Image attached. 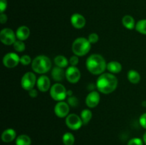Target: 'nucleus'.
I'll return each instance as SVG.
<instances>
[{
	"label": "nucleus",
	"instance_id": "1",
	"mask_svg": "<svg viewBox=\"0 0 146 145\" xmlns=\"http://www.w3.org/2000/svg\"><path fill=\"white\" fill-rule=\"evenodd\" d=\"M97 89L103 94H110L115 90L118 86V79L111 72H104L100 75L96 84Z\"/></svg>",
	"mask_w": 146,
	"mask_h": 145
},
{
	"label": "nucleus",
	"instance_id": "2",
	"mask_svg": "<svg viewBox=\"0 0 146 145\" xmlns=\"http://www.w3.org/2000/svg\"><path fill=\"white\" fill-rule=\"evenodd\" d=\"M87 70L95 75H101L107 69V63L105 58L100 54L94 53L88 57L86 61Z\"/></svg>",
	"mask_w": 146,
	"mask_h": 145
},
{
	"label": "nucleus",
	"instance_id": "3",
	"mask_svg": "<svg viewBox=\"0 0 146 145\" xmlns=\"http://www.w3.org/2000/svg\"><path fill=\"white\" fill-rule=\"evenodd\" d=\"M51 59L48 56L44 55H40L36 57L31 62V68L35 72L44 75L51 70Z\"/></svg>",
	"mask_w": 146,
	"mask_h": 145
},
{
	"label": "nucleus",
	"instance_id": "4",
	"mask_svg": "<svg viewBox=\"0 0 146 145\" xmlns=\"http://www.w3.org/2000/svg\"><path fill=\"white\" fill-rule=\"evenodd\" d=\"M91 48V44L88 38L84 37H78L74 40L72 44V51L74 55L78 56H84L90 51Z\"/></svg>",
	"mask_w": 146,
	"mask_h": 145
},
{
	"label": "nucleus",
	"instance_id": "5",
	"mask_svg": "<svg viewBox=\"0 0 146 145\" xmlns=\"http://www.w3.org/2000/svg\"><path fill=\"white\" fill-rule=\"evenodd\" d=\"M50 95L56 101H64L67 97V90L65 86L61 83H55L51 87Z\"/></svg>",
	"mask_w": 146,
	"mask_h": 145
},
{
	"label": "nucleus",
	"instance_id": "6",
	"mask_svg": "<svg viewBox=\"0 0 146 145\" xmlns=\"http://www.w3.org/2000/svg\"><path fill=\"white\" fill-rule=\"evenodd\" d=\"M36 77L33 72H27L22 76L21 80V88L27 91H29L30 90L34 88V85L36 82Z\"/></svg>",
	"mask_w": 146,
	"mask_h": 145
},
{
	"label": "nucleus",
	"instance_id": "7",
	"mask_svg": "<svg viewBox=\"0 0 146 145\" xmlns=\"http://www.w3.org/2000/svg\"><path fill=\"white\" fill-rule=\"evenodd\" d=\"M17 38L16 33L11 28H3L0 32V41L6 45H11L15 43Z\"/></svg>",
	"mask_w": 146,
	"mask_h": 145
},
{
	"label": "nucleus",
	"instance_id": "8",
	"mask_svg": "<svg viewBox=\"0 0 146 145\" xmlns=\"http://www.w3.org/2000/svg\"><path fill=\"white\" fill-rule=\"evenodd\" d=\"M66 125L71 130H78L84 124L81 117L76 114H69L66 117Z\"/></svg>",
	"mask_w": 146,
	"mask_h": 145
},
{
	"label": "nucleus",
	"instance_id": "9",
	"mask_svg": "<svg viewBox=\"0 0 146 145\" xmlns=\"http://www.w3.org/2000/svg\"><path fill=\"white\" fill-rule=\"evenodd\" d=\"M2 62L6 68H14L20 63V57L16 53H8L4 55Z\"/></svg>",
	"mask_w": 146,
	"mask_h": 145
},
{
	"label": "nucleus",
	"instance_id": "10",
	"mask_svg": "<svg viewBox=\"0 0 146 145\" xmlns=\"http://www.w3.org/2000/svg\"><path fill=\"white\" fill-rule=\"evenodd\" d=\"M66 72V78L71 83H76L81 79V72L76 66H69Z\"/></svg>",
	"mask_w": 146,
	"mask_h": 145
},
{
	"label": "nucleus",
	"instance_id": "11",
	"mask_svg": "<svg viewBox=\"0 0 146 145\" xmlns=\"http://www.w3.org/2000/svg\"><path fill=\"white\" fill-rule=\"evenodd\" d=\"M70 106L68 102L64 101H59L56 104L54 107V113L60 118L66 117L69 115Z\"/></svg>",
	"mask_w": 146,
	"mask_h": 145
},
{
	"label": "nucleus",
	"instance_id": "12",
	"mask_svg": "<svg viewBox=\"0 0 146 145\" xmlns=\"http://www.w3.org/2000/svg\"><path fill=\"white\" fill-rule=\"evenodd\" d=\"M100 100L99 92L95 90L91 91L86 98V104L89 108H94L99 104Z\"/></svg>",
	"mask_w": 146,
	"mask_h": 145
},
{
	"label": "nucleus",
	"instance_id": "13",
	"mask_svg": "<svg viewBox=\"0 0 146 145\" xmlns=\"http://www.w3.org/2000/svg\"><path fill=\"white\" fill-rule=\"evenodd\" d=\"M36 85L38 90L41 92H47L51 89V80L49 78L45 75H42L37 79Z\"/></svg>",
	"mask_w": 146,
	"mask_h": 145
},
{
	"label": "nucleus",
	"instance_id": "14",
	"mask_svg": "<svg viewBox=\"0 0 146 145\" xmlns=\"http://www.w3.org/2000/svg\"><path fill=\"white\" fill-rule=\"evenodd\" d=\"M71 23L75 28L81 29L85 26L86 21V18L84 16L78 14V13H76L71 16Z\"/></svg>",
	"mask_w": 146,
	"mask_h": 145
},
{
	"label": "nucleus",
	"instance_id": "15",
	"mask_svg": "<svg viewBox=\"0 0 146 145\" xmlns=\"http://www.w3.org/2000/svg\"><path fill=\"white\" fill-rule=\"evenodd\" d=\"M17 139V132L14 129L9 128L1 134V140L5 143H9Z\"/></svg>",
	"mask_w": 146,
	"mask_h": 145
},
{
	"label": "nucleus",
	"instance_id": "16",
	"mask_svg": "<svg viewBox=\"0 0 146 145\" xmlns=\"http://www.w3.org/2000/svg\"><path fill=\"white\" fill-rule=\"evenodd\" d=\"M16 36L18 40L20 41H25L29 37L30 29L27 26H21L19 27L16 31Z\"/></svg>",
	"mask_w": 146,
	"mask_h": 145
},
{
	"label": "nucleus",
	"instance_id": "17",
	"mask_svg": "<svg viewBox=\"0 0 146 145\" xmlns=\"http://www.w3.org/2000/svg\"><path fill=\"white\" fill-rule=\"evenodd\" d=\"M51 76H52V78L54 80L57 81V82H60V81H62L64 78H66V72H64L62 68L56 66L52 68Z\"/></svg>",
	"mask_w": 146,
	"mask_h": 145
},
{
	"label": "nucleus",
	"instance_id": "18",
	"mask_svg": "<svg viewBox=\"0 0 146 145\" xmlns=\"http://www.w3.org/2000/svg\"><path fill=\"white\" fill-rule=\"evenodd\" d=\"M107 70L111 73L117 74L122 71V65L119 62H118V61H110L107 64Z\"/></svg>",
	"mask_w": 146,
	"mask_h": 145
},
{
	"label": "nucleus",
	"instance_id": "19",
	"mask_svg": "<svg viewBox=\"0 0 146 145\" xmlns=\"http://www.w3.org/2000/svg\"><path fill=\"white\" fill-rule=\"evenodd\" d=\"M122 24L125 28L129 30H132L135 28V25H136L135 22V19L131 15L124 16L122 18Z\"/></svg>",
	"mask_w": 146,
	"mask_h": 145
},
{
	"label": "nucleus",
	"instance_id": "20",
	"mask_svg": "<svg viewBox=\"0 0 146 145\" xmlns=\"http://www.w3.org/2000/svg\"><path fill=\"white\" fill-rule=\"evenodd\" d=\"M127 77L129 82L133 84H138L141 80V75L135 70H130L127 74Z\"/></svg>",
	"mask_w": 146,
	"mask_h": 145
},
{
	"label": "nucleus",
	"instance_id": "21",
	"mask_svg": "<svg viewBox=\"0 0 146 145\" xmlns=\"http://www.w3.org/2000/svg\"><path fill=\"white\" fill-rule=\"evenodd\" d=\"M68 63H69V61L64 55H58L54 58V63H55L56 66L62 68H66L68 66Z\"/></svg>",
	"mask_w": 146,
	"mask_h": 145
},
{
	"label": "nucleus",
	"instance_id": "22",
	"mask_svg": "<svg viewBox=\"0 0 146 145\" xmlns=\"http://www.w3.org/2000/svg\"><path fill=\"white\" fill-rule=\"evenodd\" d=\"M31 138L27 134H20L16 139V145H31Z\"/></svg>",
	"mask_w": 146,
	"mask_h": 145
},
{
	"label": "nucleus",
	"instance_id": "23",
	"mask_svg": "<svg viewBox=\"0 0 146 145\" xmlns=\"http://www.w3.org/2000/svg\"><path fill=\"white\" fill-rule=\"evenodd\" d=\"M92 112L88 109H84L81 111V118L84 125H87L92 118Z\"/></svg>",
	"mask_w": 146,
	"mask_h": 145
},
{
	"label": "nucleus",
	"instance_id": "24",
	"mask_svg": "<svg viewBox=\"0 0 146 145\" xmlns=\"http://www.w3.org/2000/svg\"><path fill=\"white\" fill-rule=\"evenodd\" d=\"M63 143L64 145H74L75 142V137L71 132H66L63 135Z\"/></svg>",
	"mask_w": 146,
	"mask_h": 145
},
{
	"label": "nucleus",
	"instance_id": "25",
	"mask_svg": "<svg viewBox=\"0 0 146 145\" xmlns=\"http://www.w3.org/2000/svg\"><path fill=\"white\" fill-rule=\"evenodd\" d=\"M135 28L140 34L146 35V19L139 20L136 23Z\"/></svg>",
	"mask_w": 146,
	"mask_h": 145
},
{
	"label": "nucleus",
	"instance_id": "26",
	"mask_svg": "<svg viewBox=\"0 0 146 145\" xmlns=\"http://www.w3.org/2000/svg\"><path fill=\"white\" fill-rule=\"evenodd\" d=\"M13 47H14V49L17 52H23L26 48V45L24 41H20V40L16 41L15 43L13 44Z\"/></svg>",
	"mask_w": 146,
	"mask_h": 145
},
{
	"label": "nucleus",
	"instance_id": "27",
	"mask_svg": "<svg viewBox=\"0 0 146 145\" xmlns=\"http://www.w3.org/2000/svg\"><path fill=\"white\" fill-rule=\"evenodd\" d=\"M67 102L69 105L70 107H76L78 105V100L74 95H72L71 97H68V99H67Z\"/></svg>",
	"mask_w": 146,
	"mask_h": 145
},
{
	"label": "nucleus",
	"instance_id": "28",
	"mask_svg": "<svg viewBox=\"0 0 146 145\" xmlns=\"http://www.w3.org/2000/svg\"><path fill=\"white\" fill-rule=\"evenodd\" d=\"M32 62L31 58L29 55H24L21 57H20V63L24 65H27Z\"/></svg>",
	"mask_w": 146,
	"mask_h": 145
},
{
	"label": "nucleus",
	"instance_id": "29",
	"mask_svg": "<svg viewBox=\"0 0 146 145\" xmlns=\"http://www.w3.org/2000/svg\"><path fill=\"white\" fill-rule=\"evenodd\" d=\"M143 141L140 138H133L130 139L128 142V145H143Z\"/></svg>",
	"mask_w": 146,
	"mask_h": 145
},
{
	"label": "nucleus",
	"instance_id": "30",
	"mask_svg": "<svg viewBox=\"0 0 146 145\" xmlns=\"http://www.w3.org/2000/svg\"><path fill=\"white\" fill-rule=\"evenodd\" d=\"M98 39H99V36L96 33H91L88 35V40L91 44H96V43L98 42Z\"/></svg>",
	"mask_w": 146,
	"mask_h": 145
},
{
	"label": "nucleus",
	"instance_id": "31",
	"mask_svg": "<svg viewBox=\"0 0 146 145\" xmlns=\"http://www.w3.org/2000/svg\"><path fill=\"white\" fill-rule=\"evenodd\" d=\"M78 61H79V60H78V55H72V56L70 58L69 63L71 64V66H76L78 63Z\"/></svg>",
	"mask_w": 146,
	"mask_h": 145
},
{
	"label": "nucleus",
	"instance_id": "32",
	"mask_svg": "<svg viewBox=\"0 0 146 145\" xmlns=\"http://www.w3.org/2000/svg\"><path fill=\"white\" fill-rule=\"evenodd\" d=\"M139 123L143 128L146 129V113H143L141 115L139 119Z\"/></svg>",
	"mask_w": 146,
	"mask_h": 145
},
{
	"label": "nucleus",
	"instance_id": "33",
	"mask_svg": "<svg viewBox=\"0 0 146 145\" xmlns=\"http://www.w3.org/2000/svg\"><path fill=\"white\" fill-rule=\"evenodd\" d=\"M7 7V0H0V12L4 13Z\"/></svg>",
	"mask_w": 146,
	"mask_h": 145
},
{
	"label": "nucleus",
	"instance_id": "34",
	"mask_svg": "<svg viewBox=\"0 0 146 145\" xmlns=\"http://www.w3.org/2000/svg\"><path fill=\"white\" fill-rule=\"evenodd\" d=\"M28 92H29V96L32 98H36L37 95H38V91H37V90L34 89V88L28 91Z\"/></svg>",
	"mask_w": 146,
	"mask_h": 145
},
{
	"label": "nucleus",
	"instance_id": "35",
	"mask_svg": "<svg viewBox=\"0 0 146 145\" xmlns=\"http://www.w3.org/2000/svg\"><path fill=\"white\" fill-rule=\"evenodd\" d=\"M7 21V14H4V13H1V15H0V23L1 24H6Z\"/></svg>",
	"mask_w": 146,
	"mask_h": 145
},
{
	"label": "nucleus",
	"instance_id": "36",
	"mask_svg": "<svg viewBox=\"0 0 146 145\" xmlns=\"http://www.w3.org/2000/svg\"><path fill=\"white\" fill-rule=\"evenodd\" d=\"M73 95V91L71 90H67V96L68 97H71Z\"/></svg>",
	"mask_w": 146,
	"mask_h": 145
},
{
	"label": "nucleus",
	"instance_id": "37",
	"mask_svg": "<svg viewBox=\"0 0 146 145\" xmlns=\"http://www.w3.org/2000/svg\"><path fill=\"white\" fill-rule=\"evenodd\" d=\"M143 142L146 144V132H145V133L144 134L143 138Z\"/></svg>",
	"mask_w": 146,
	"mask_h": 145
}]
</instances>
